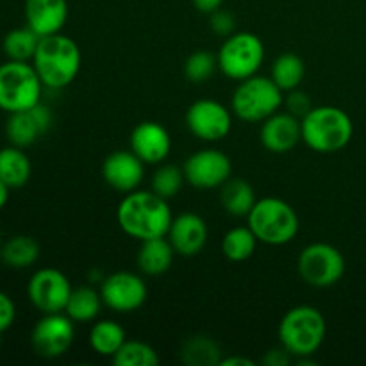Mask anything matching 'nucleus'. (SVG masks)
<instances>
[{"label": "nucleus", "mask_w": 366, "mask_h": 366, "mask_svg": "<svg viewBox=\"0 0 366 366\" xmlns=\"http://www.w3.org/2000/svg\"><path fill=\"white\" fill-rule=\"evenodd\" d=\"M117 220L122 231L138 242L163 238L170 231L172 214L168 200L150 192L127 193L117 209Z\"/></svg>", "instance_id": "obj_1"}, {"label": "nucleus", "mask_w": 366, "mask_h": 366, "mask_svg": "<svg viewBox=\"0 0 366 366\" xmlns=\"http://www.w3.org/2000/svg\"><path fill=\"white\" fill-rule=\"evenodd\" d=\"M31 63L38 71L43 86L63 89L70 86L79 75L82 56L74 39L57 32L39 39L38 50Z\"/></svg>", "instance_id": "obj_2"}, {"label": "nucleus", "mask_w": 366, "mask_h": 366, "mask_svg": "<svg viewBox=\"0 0 366 366\" xmlns=\"http://www.w3.org/2000/svg\"><path fill=\"white\" fill-rule=\"evenodd\" d=\"M302 142L318 154L345 149L354 136L352 118L336 106H317L300 120Z\"/></svg>", "instance_id": "obj_3"}, {"label": "nucleus", "mask_w": 366, "mask_h": 366, "mask_svg": "<svg viewBox=\"0 0 366 366\" xmlns=\"http://www.w3.org/2000/svg\"><path fill=\"white\" fill-rule=\"evenodd\" d=\"M279 342L295 357H311L327 336V322L315 306H295L282 317L277 329Z\"/></svg>", "instance_id": "obj_4"}, {"label": "nucleus", "mask_w": 366, "mask_h": 366, "mask_svg": "<svg viewBox=\"0 0 366 366\" xmlns=\"http://www.w3.org/2000/svg\"><path fill=\"white\" fill-rule=\"evenodd\" d=\"M247 225L264 245L281 247L299 234L300 220L297 211L277 197L259 199L247 217Z\"/></svg>", "instance_id": "obj_5"}, {"label": "nucleus", "mask_w": 366, "mask_h": 366, "mask_svg": "<svg viewBox=\"0 0 366 366\" xmlns=\"http://www.w3.org/2000/svg\"><path fill=\"white\" fill-rule=\"evenodd\" d=\"M285 106V92L272 81V77L264 75H252V77L239 81L231 99V109L239 120L257 124L264 122L268 117L277 113Z\"/></svg>", "instance_id": "obj_6"}, {"label": "nucleus", "mask_w": 366, "mask_h": 366, "mask_svg": "<svg viewBox=\"0 0 366 366\" xmlns=\"http://www.w3.org/2000/svg\"><path fill=\"white\" fill-rule=\"evenodd\" d=\"M43 82L38 71L27 61L0 64V109L7 114L32 109L41 102Z\"/></svg>", "instance_id": "obj_7"}, {"label": "nucleus", "mask_w": 366, "mask_h": 366, "mask_svg": "<svg viewBox=\"0 0 366 366\" xmlns=\"http://www.w3.org/2000/svg\"><path fill=\"white\" fill-rule=\"evenodd\" d=\"M218 70L232 81H245L259 71L264 61V45L252 32H232L217 54Z\"/></svg>", "instance_id": "obj_8"}, {"label": "nucleus", "mask_w": 366, "mask_h": 366, "mask_svg": "<svg viewBox=\"0 0 366 366\" xmlns=\"http://www.w3.org/2000/svg\"><path fill=\"white\" fill-rule=\"evenodd\" d=\"M300 279L313 288H331L345 274V257L331 243H311L304 247L297 259Z\"/></svg>", "instance_id": "obj_9"}, {"label": "nucleus", "mask_w": 366, "mask_h": 366, "mask_svg": "<svg viewBox=\"0 0 366 366\" xmlns=\"http://www.w3.org/2000/svg\"><path fill=\"white\" fill-rule=\"evenodd\" d=\"M75 340V322L66 313L43 315L31 332V345L38 356L56 360L66 354Z\"/></svg>", "instance_id": "obj_10"}, {"label": "nucleus", "mask_w": 366, "mask_h": 366, "mask_svg": "<svg viewBox=\"0 0 366 366\" xmlns=\"http://www.w3.org/2000/svg\"><path fill=\"white\" fill-rule=\"evenodd\" d=\"M66 275L57 268H39L31 275L27 285V297L32 306L41 315L64 313L71 293Z\"/></svg>", "instance_id": "obj_11"}, {"label": "nucleus", "mask_w": 366, "mask_h": 366, "mask_svg": "<svg viewBox=\"0 0 366 366\" xmlns=\"http://www.w3.org/2000/svg\"><path fill=\"white\" fill-rule=\"evenodd\" d=\"M186 125L202 142H222L232 129V109H227L218 100L200 99L186 111Z\"/></svg>", "instance_id": "obj_12"}, {"label": "nucleus", "mask_w": 366, "mask_h": 366, "mask_svg": "<svg viewBox=\"0 0 366 366\" xmlns=\"http://www.w3.org/2000/svg\"><path fill=\"white\" fill-rule=\"evenodd\" d=\"M186 182L197 189L220 188L232 175V163L218 149H202L193 152L182 164Z\"/></svg>", "instance_id": "obj_13"}, {"label": "nucleus", "mask_w": 366, "mask_h": 366, "mask_svg": "<svg viewBox=\"0 0 366 366\" xmlns=\"http://www.w3.org/2000/svg\"><path fill=\"white\" fill-rule=\"evenodd\" d=\"M104 306L114 313H132L145 304L149 288L142 275L134 272H114L100 285Z\"/></svg>", "instance_id": "obj_14"}, {"label": "nucleus", "mask_w": 366, "mask_h": 366, "mask_svg": "<svg viewBox=\"0 0 366 366\" xmlns=\"http://www.w3.org/2000/svg\"><path fill=\"white\" fill-rule=\"evenodd\" d=\"M52 122L54 117L50 107L39 102L32 109L11 113L6 124V136L11 145L25 149L34 145L43 134H46L52 127Z\"/></svg>", "instance_id": "obj_15"}, {"label": "nucleus", "mask_w": 366, "mask_h": 366, "mask_svg": "<svg viewBox=\"0 0 366 366\" xmlns=\"http://www.w3.org/2000/svg\"><path fill=\"white\" fill-rule=\"evenodd\" d=\"M102 177L114 192L131 193L145 177V163L132 150H117L104 159Z\"/></svg>", "instance_id": "obj_16"}, {"label": "nucleus", "mask_w": 366, "mask_h": 366, "mask_svg": "<svg viewBox=\"0 0 366 366\" xmlns=\"http://www.w3.org/2000/svg\"><path fill=\"white\" fill-rule=\"evenodd\" d=\"M261 145L274 154L292 152L302 142L300 118L293 117L288 111H277L267 120L261 122L259 131Z\"/></svg>", "instance_id": "obj_17"}, {"label": "nucleus", "mask_w": 366, "mask_h": 366, "mask_svg": "<svg viewBox=\"0 0 366 366\" xmlns=\"http://www.w3.org/2000/svg\"><path fill=\"white\" fill-rule=\"evenodd\" d=\"M131 150L145 164H159L172 150V136L157 122H142L131 132Z\"/></svg>", "instance_id": "obj_18"}, {"label": "nucleus", "mask_w": 366, "mask_h": 366, "mask_svg": "<svg viewBox=\"0 0 366 366\" xmlns=\"http://www.w3.org/2000/svg\"><path fill=\"white\" fill-rule=\"evenodd\" d=\"M167 238L170 239L175 254L193 257L202 252L207 242V224L195 213H182L172 220Z\"/></svg>", "instance_id": "obj_19"}, {"label": "nucleus", "mask_w": 366, "mask_h": 366, "mask_svg": "<svg viewBox=\"0 0 366 366\" xmlns=\"http://www.w3.org/2000/svg\"><path fill=\"white\" fill-rule=\"evenodd\" d=\"M25 24L39 36L57 34L68 21V0H25Z\"/></svg>", "instance_id": "obj_20"}, {"label": "nucleus", "mask_w": 366, "mask_h": 366, "mask_svg": "<svg viewBox=\"0 0 366 366\" xmlns=\"http://www.w3.org/2000/svg\"><path fill=\"white\" fill-rule=\"evenodd\" d=\"M175 250L172 247L170 239L167 236L163 238H152L142 242L136 256V263L142 274L150 275V277H157L163 275L164 272L170 270L172 263H174Z\"/></svg>", "instance_id": "obj_21"}, {"label": "nucleus", "mask_w": 366, "mask_h": 366, "mask_svg": "<svg viewBox=\"0 0 366 366\" xmlns=\"http://www.w3.org/2000/svg\"><path fill=\"white\" fill-rule=\"evenodd\" d=\"M32 174V164L27 154L20 147L0 149V181L9 189L24 188Z\"/></svg>", "instance_id": "obj_22"}, {"label": "nucleus", "mask_w": 366, "mask_h": 366, "mask_svg": "<svg viewBox=\"0 0 366 366\" xmlns=\"http://www.w3.org/2000/svg\"><path fill=\"white\" fill-rule=\"evenodd\" d=\"M220 202L232 217H249L257 202L252 184L245 179H229L220 186Z\"/></svg>", "instance_id": "obj_23"}, {"label": "nucleus", "mask_w": 366, "mask_h": 366, "mask_svg": "<svg viewBox=\"0 0 366 366\" xmlns=\"http://www.w3.org/2000/svg\"><path fill=\"white\" fill-rule=\"evenodd\" d=\"M39 257V243L32 236L16 234L0 249V261L13 270L32 267Z\"/></svg>", "instance_id": "obj_24"}, {"label": "nucleus", "mask_w": 366, "mask_h": 366, "mask_svg": "<svg viewBox=\"0 0 366 366\" xmlns=\"http://www.w3.org/2000/svg\"><path fill=\"white\" fill-rule=\"evenodd\" d=\"M125 342V329L114 320H99L89 329V347L99 356L113 357Z\"/></svg>", "instance_id": "obj_25"}, {"label": "nucleus", "mask_w": 366, "mask_h": 366, "mask_svg": "<svg viewBox=\"0 0 366 366\" xmlns=\"http://www.w3.org/2000/svg\"><path fill=\"white\" fill-rule=\"evenodd\" d=\"M104 302L100 292H97L92 286H77L71 290L64 313L74 322L84 324V322L95 320Z\"/></svg>", "instance_id": "obj_26"}, {"label": "nucleus", "mask_w": 366, "mask_h": 366, "mask_svg": "<svg viewBox=\"0 0 366 366\" xmlns=\"http://www.w3.org/2000/svg\"><path fill=\"white\" fill-rule=\"evenodd\" d=\"M39 39H41V36L32 31L29 25H25V27L13 29V31H9L4 36L2 50L7 59L31 63L36 50H38Z\"/></svg>", "instance_id": "obj_27"}, {"label": "nucleus", "mask_w": 366, "mask_h": 366, "mask_svg": "<svg viewBox=\"0 0 366 366\" xmlns=\"http://www.w3.org/2000/svg\"><path fill=\"white\" fill-rule=\"evenodd\" d=\"M257 243H259V239L256 238L252 229L249 225H245V227L239 225V227H232L231 231L224 234V238H222V252L232 263H242V261H247L249 257L254 256Z\"/></svg>", "instance_id": "obj_28"}, {"label": "nucleus", "mask_w": 366, "mask_h": 366, "mask_svg": "<svg viewBox=\"0 0 366 366\" xmlns=\"http://www.w3.org/2000/svg\"><path fill=\"white\" fill-rule=\"evenodd\" d=\"M306 66H304L302 57L293 52H285L272 63V81L279 86L285 93L297 89L302 82Z\"/></svg>", "instance_id": "obj_29"}, {"label": "nucleus", "mask_w": 366, "mask_h": 366, "mask_svg": "<svg viewBox=\"0 0 366 366\" xmlns=\"http://www.w3.org/2000/svg\"><path fill=\"white\" fill-rule=\"evenodd\" d=\"M220 347L206 336H193L182 345V361L189 366L220 365Z\"/></svg>", "instance_id": "obj_30"}, {"label": "nucleus", "mask_w": 366, "mask_h": 366, "mask_svg": "<svg viewBox=\"0 0 366 366\" xmlns=\"http://www.w3.org/2000/svg\"><path fill=\"white\" fill-rule=\"evenodd\" d=\"M111 361L117 366H157L159 356L149 343L139 342V340H127L120 347V350L111 357Z\"/></svg>", "instance_id": "obj_31"}, {"label": "nucleus", "mask_w": 366, "mask_h": 366, "mask_svg": "<svg viewBox=\"0 0 366 366\" xmlns=\"http://www.w3.org/2000/svg\"><path fill=\"white\" fill-rule=\"evenodd\" d=\"M184 182V170H182L181 167H177V164H163V167H159L154 172L150 188H152V192L157 193L159 197L170 200L179 195V192L182 189Z\"/></svg>", "instance_id": "obj_32"}, {"label": "nucleus", "mask_w": 366, "mask_h": 366, "mask_svg": "<svg viewBox=\"0 0 366 366\" xmlns=\"http://www.w3.org/2000/svg\"><path fill=\"white\" fill-rule=\"evenodd\" d=\"M218 70V59L209 50H197L189 54L184 63V75L193 84H204Z\"/></svg>", "instance_id": "obj_33"}, {"label": "nucleus", "mask_w": 366, "mask_h": 366, "mask_svg": "<svg viewBox=\"0 0 366 366\" xmlns=\"http://www.w3.org/2000/svg\"><path fill=\"white\" fill-rule=\"evenodd\" d=\"M285 106L288 113H292L293 117L300 118L302 120L311 109H313V104H311V99L307 97V93L300 92L299 88L288 92V95L285 97Z\"/></svg>", "instance_id": "obj_34"}, {"label": "nucleus", "mask_w": 366, "mask_h": 366, "mask_svg": "<svg viewBox=\"0 0 366 366\" xmlns=\"http://www.w3.org/2000/svg\"><path fill=\"white\" fill-rule=\"evenodd\" d=\"M234 25H236L234 16H232L229 11L222 9V7L209 14V27L214 34L227 38V36H231L232 32H234Z\"/></svg>", "instance_id": "obj_35"}, {"label": "nucleus", "mask_w": 366, "mask_h": 366, "mask_svg": "<svg viewBox=\"0 0 366 366\" xmlns=\"http://www.w3.org/2000/svg\"><path fill=\"white\" fill-rule=\"evenodd\" d=\"M16 318V306L7 293L0 292V335L7 331L14 324Z\"/></svg>", "instance_id": "obj_36"}, {"label": "nucleus", "mask_w": 366, "mask_h": 366, "mask_svg": "<svg viewBox=\"0 0 366 366\" xmlns=\"http://www.w3.org/2000/svg\"><path fill=\"white\" fill-rule=\"evenodd\" d=\"M288 356L290 352L285 349V347H281L279 350H272V352L267 354V357H264V365H270V366H285L288 365Z\"/></svg>", "instance_id": "obj_37"}, {"label": "nucleus", "mask_w": 366, "mask_h": 366, "mask_svg": "<svg viewBox=\"0 0 366 366\" xmlns=\"http://www.w3.org/2000/svg\"><path fill=\"white\" fill-rule=\"evenodd\" d=\"M192 2L197 11H200V13L204 14H211L214 13V11L220 9V7L224 6L225 0H192Z\"/></svg>", "instance_id": "obj_38"}, {"label": "nucleus", "mask_w": 366, "mask_h": 366, "mask_svg": "<svg viewBox=\"0 0 366 366\" xmlns=\"http://www.w3.org/2000/svg\"><path fill=\"white\" fill-rule=\"evenodd\" d=\"M252 366L254 361L252 360H247V357H239V356H231V357H225V360L220 361V366Z\"/></svg>", "instance_id": "obj_39"}, {"label": "nucleus", "mask_w": 366, "mask_h": 366, "mask_svg": "<svg viewBox=\"0 0 366 366\" xmlns=\"http://www.w3.org/2000/svg\"><path fill=\"white\" fill-rule=\"evenodd\" d=\"M7 200H9V188H7V186L0 181V211L6 207Z\"/></svg>", "instance_id": "obj_40"}, {"label": "nucleus", "mask_w": 366, "mask_h": 366, "mask_svg": "<svg viewBox=\"0 0 366 366\" xmlns=\"http://www.w3.org/2000/svg\"><path fill=\"white\" fill-rule=\"evenodd\" d=\"M0 340H2V335H0Z\"/></svg>", "instance_id": "obj_41"}]
</instances>
